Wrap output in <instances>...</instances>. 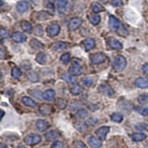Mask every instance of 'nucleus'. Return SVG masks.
<instances>
[{
    "instance_id": "obj_10",
    "label": "nucleus",
    "mask_w": 148,
    "mask_h": 148,
    "mask_svg": "<svg viewBox=\"0 0 148 148\" xmlns=\"http://www.w3.org/2000/svg\"><path fill=\"white\" fill-rule=\"evenodd\" d=\"M88 144L92 148H100L102 145L101 140L94 136H90L88 138Z\"/></svg>"
},
{
    "instance_id": "obj_45",
    "label": "nucleus",
    "mask_w": 148,
    "mask_h": 148,
    "mask_svg": "<svg viewBox=\"0 0 148 148\" xmlns=\"http://www.w3.org/2000/svg\"><path fill=\"white\" fill-rule=\"evenodd\" d=\"M82 82L85 86L90 87V86H91L92 84L93 81H92V79H90V78L86 77V78H84V79H82Z\"/></svg>"
},
{
    "instance_id": "obj_6",
    "label": "nucleus",
    "mask_w": 148,
    "mask_h": 148,
    "mask_svg": "<svg viewBox=\"0 0 148 148\" xmlns=\"http://www.w3.org/2000/svg\"><path fill=\"white\" fill-rule=\"evenodd\" d=\"M110 131V127L107 126L101 127H99L98 130H96V134L98 136V138L101 139V141H104V140L106 139L107 135L108 134Z\"/></svg>"
},
{
    "instance_id": "obj_36",
    "label": "nucleus",
    "mask_w": 148,
    "mask_h": 148,
    "mask_svg": "<svg viewBox=\"0 0 148 148\" xmlns=\"http://www.w3.org/2000/svg\"><path fill=\"white\" fill-rule=\"evenodd\" d=\"M111 119L113 121L117 123H120L123 120V116L119 113H113L111 115Z\"/></svg>"
},
{
    "instance_id": "obj_17",
    "label": "nucleus",
    "mask_w": 148,
    "mask_h": 148,
    "mask_svg": "<svg viewBox=\"0 0 148 148\" xmlns=\"http://www.w3.org/2000/svg\"><path fill=\"white\" fill-rule=\"evenodd\" d=\"M39 111L42 115L46 116V115H50L53 113V108L51 105L47 104H42L39 108Z\"/></svg>"
},
{
    "instance_id": "obj_31",
    "label": "nucleus",
    "mask_w": 148,
    "mask_h": 148,
    "mask_svg": "<svg viewBox=\"0 0 148 148\" xmlns=\"http://www.w3.org/2000/svg\"><path fill=\"white\" fill-rule=\"evenodd\" d=\"M56 105L57 106L58 108L61 110H64L67 108V100L64 99H58L56 101Z\"/></svg>"
},
{
    "instance_id": "obj_32",
    "label": "nucleus",
    "mask_w": 148,
    "mask_h": 148,
    "mask_svg": "<svg viewBox=\"0 0 148 148\" xmlns=\"http://www.w3.org/2000/svg\"><path fill=\"white\" fill-rule=\"evenodd\" d=\"M82 92V88L79 84H74L71 88V92L73 95H79Z\"/></svg>"
},
{
    "instance_id": "obj_9",
    "label": "nucleus",
    "mask_w": 148,
    "mask_h": 148,
    "mask_svg": "<svg viewBox=\"0 0 148 148\" xmlns=\"http://www.w3.org/2000/svg\"><path fill=\"white\" fill-rule=\"evenodd\" d=\"M82 19L81 18H79V17H76V18H72V19L70 21L69 29L71 30H76V29H78L82 25Z\"/></svg>"
},
{
    "instance_id": "obj_41",
    "label": "nucleus",
    "mask_w": 148,
    "mask_h": 148,
    "mask_svg": "<svg viewBox=\"0 0 148 148\" xmlns=\"http://www.w3.org/2000/svg\"><path fill=\"white\" fill-rule=\"evenodd\" d=\"M88 111L86 110L81 109L78 111L77 113H76V116H77L78 117H79V118L84 119L85 117H87V116H88Z\"/></svg>"
},
{
    "instance_id": "obj_42",
    "label": "nucleus",
    "mask_w": 148,
    "mask_h": 148,
    "mask_svg": "<svg viewBox=\"0 0 148 148\" xmlns=\"http://www.w3.org/2000/svg\"><path fill=\"white\" fill-rule=\"evenodd\" d=\"M73 148H88V147L82 141H76L74 142Z\"/></svg>"
},
{
    "instance_id": "obj_14",
    "label": "nucleus",
    "mask_w": 148,
    "mask_h": 148,
    "mask_svg": "<svg viewBox=\"0 0 148 148\" xmlns=\"http://www.w3.org/2000/svg\"><path fill=\"white\" fill-rule=\"evenodd\" d=\"M69 73L72 76H79L82 73V67L77 63H73V65L69 68Z\"/></svg>"
},
{
    "instance_id": "obj_5",
    "label": "nucleus",
    "mask_w": 148,
    "mask_h": 148,
    "mask_svg": "<svg viewBox=\"0 0 148 148\" xmlns=\"http://www.w3.org/2000/svg\"><path fill=\"white\" fill-rule=\"evenodd\" d=\"M109 27L113 31H118L121 28V22L118 18L111 16L109 18Z\"/></svg>"
},
{
    "instance_id": "obj_37",
    "label": "nucleus",
    "mask_w": 148,
    "mask_h": 148,
    "mask_svg": "<svg viewBox=\"0 0 148 148\" xmlns=\"http://www.w3.org/2000/svg\"><path fill=\"white\" fill-rule=\"evenodd\" d=\"M45 5L46 8L48 9L51 13H54L55 10V8H54V2L53 0H45Z\"/></svg>"
},
{
    "instance_id": "obj_12",
    "label": "nucleus",
    "mask_w": 148,
    "mask_h": 148,
    "mask_svg": "<svg viewBox=\"0 0 148 148\" xmlns=\"http://www.w3.org/2000/svg\"><path fill=\"white\" fill-rule=\"evenodd\" d=\"M12 39L16 42L21 43V42H25L27 37L24 34L21 32H15L12 35Z\"/></svg>"
},
{
    "instance_id": "obj_1",
    "label": "nucleus",
    "mask_w": 148,
    "mask_h": 148,
    "mask_svg": "<svg viewBox=\"0 0 148 148\" xmlns=\"http://www.w3.org/2000/svg\"><path fill=\"white\" fill-rule=\"evenodd\" d=\"M127 66V60L123 56H116L113 62V68L116 72H121Z\"/></svg>"
},
{
    "instance_id": "obj_11",
    "label": "nucleus",
    "mask_w": 148,
    "mask_h": 148,
    "mask_svg": "<svg viewBox=\"0 0 148 148\" xmlns=\"http://www.w3.org/2000/svg\"><path fill=\"white\" fill-rule=\"evenodd\" d=\"M68 47V45L67 43L64 42H55L53 45H52L53 50L56 51H58V52H61V51H63L64 50L67 48Z\"/></svg>"
},
{
    "instance_id": "obj_25",
    "label": "nucleus",
    "mask_w": 148,
    "mask_h": 148,
    "mask_svg": "<svg viewBox=\"0 0 148 148\" xmlns=\"http://www.w3.org/2000/svg\"><path fill=\"white\" fill-rule=\"evenodd\" d=\"M95 45H96V42L95 40L92 38H88V39H86L84 41V46L87 50H91L93 47H95Z\"/></svg>"
},
{
    "instance_id": "obj_24",
    "label": "nucleus",
    "mask_w": 148,
    "mask_h": 148,
    "mask_svg": "<svg viewBox=\"0 0 148 148\" xmlns=\"http://www.w3.org/2000/svg\"><path fill=\"white\" fill-rule=\"evenodd\" d=\"M74 126L77 130H79V132H82V133H84V132H86L88 130V125H86L84 122L78 121V122H76L74 124Z\"/></svg>"
},
{
    "instance_id": "obj_30",
    "label": "nucleus",
    "mask_w": 148,
    "mask_h": 148,
    "mask_svg": "<svg viewBox=\"0 0 148 148\" xmlns=\"http://www.w3.org/2000/svg\"><path fill=\"white\" fill-rule=\"evenodd\" d=\"M27 77L32 82H37L39 81V76L35 71H29L27 73Z\"/></svg>"
},
{
    "instance_id": "obj_35",
    "label": "nucleus",
    "mask_w": 148,
    "mask_h": 148,
    "mask_svg": "<svg viewBox=\"0 0 148 148\" xmlns=\"http://www.w3.org/2000/svg\"><path fill=\"white\" fill-rule=\"evenodd\" d=\"M138 101L141 104H148V93H142L138 97Z\"/></svg>"
},
{
    "instance_id": "obj_8",
    "label": "nucleus",
    "mask_w": 148,
    "mask_h": 148,
    "mask_svg": "<svg viewBox=\"0 0 148 148\" xmlns=\"http://www.w3.org/2000/svg\"><path fill=\"white\" fill-rule=\"evenodd\" d=\"M47 32L49 36H56L60 32V26L58 24H51V25L47 27Z\"/></svg>"
},
{
    "instance_id": "obj_34",
    "label": "nucleus",
    "mask_w": 148,
    "mask_h": 148,
    "mask_svg": "<svg viewBox=\"0 0 148 148\" xmlns=\"http://www.w3.org/2000/svg\"><path fill=\"white\" fill-rule=\"evenodd\" d=\"M90 22L93 25H97L101 22V17L99 15H96V14H93V15L90 16L89 17Z\"/></svg>"
},
{
    "instance_id": "obj_18",
    "label": "nucleus",
    "mask_w": 148,
    "mask_h": 148,
    "mask_svg": "<svg viewBox=\"0 0 148 148\" xmlns=\"http://www.w3.org/2000/svg\"><path fill=\"white\" fill-rule=\"evenodd\" d=\"M49 123L43 119H39L36 122V127L39 131H45L48 128Z\"/></svg>"
},
{
    "instance_id": "obj_28",
    "label": "nucleus",
    "mask_w": 148,
    "mask_h": 148,
    "mask_svg": "<svg viewBox=\"0 0 148 148\" xmlns=\"http://www.w3.org/2000/svg\"><path fill=\"white\" fill-rule=\"evenodd\" d=\"M62 78L64 79V81L67 82L69 84H73L76 82V79L74 76H73L71 74L67 73H63L62 75Z\"/></svg>"
},
{
    "instance_id": "obj_19",
    "label": "nucleus",
    "mask_w": 148,
    "mask_h": 148,
    "mask_svg": "<svg viewBox=\"0 0 148 148\" xmlns=\"http://www.w3.org/2000/svg\"><path fill=\"white\" fill-rule=\"evenodd\" d=\"M59 137V133L56 130H51L45 134V138L47 141H53Z\"/></svg>"
},
{
    "instance_id": "obj_51",
    "label": "nucleus",
    "mask_w": 148,
    "mask_h": 148,
    "mask_svg": "<svg viewBox=\"0 0 148 148\" xmlns=\"http://www.w3.org/2000/svg\"><path fill=\"white\" fill-rule=\"evenodd\" d=\"M17 148H26V147H24V146H19V147H18Z\"/></svg>"
},
{
    "instance_id": "obj_49",
    "label": "nucleus",
    "mask_w": 148,
    "mask_h": 148,
    "mask_svg": "<svg viewBox=\"0 0 148 148\" xmlns=\"http://www.w3.org/2000/svg\"><path fill=\"white\" fill-rule=\"evenodd\" d=\"M142 70H143L144 73L148 76V64H144L143 67H142Z\"/></svg>"
},
{
    "instance_id": "obj_15",
    "label": "nucleus",
    "mask_w": 148,
    "mask_h": 148,
    "mask_svg": "<svg viewBox=\"0 0 148 148\" xmlns=\"http://www.w3.org/2000/svg\"><path fill=\"white\" fill-rule=\"evenodd\" d=\"M56 96V92L54 90L49 89L45 91L42 94V97L46 101H52L54 99V98Z\"/></svg>"
},
{
    "instance_id": "obj_38",
    "label": "nucleus",
    "mask_w": 148,
    "mask_h": 148,
    "mask_svg": "<svg viewBox=\"0 0 148 148\" xmlns=\"http://www.w3.org/2000/svg\"><path fill=\"white\" fill-rule=\"evenodd\" d=\"M11 74L13 77L16 78V79H18V78H19L22 76V71H21V70L18 67H14L12 69Z\"/></svg>"
},
{
    "instance_id": "obj_40",
    "label": "nucleus",
    "mask_w": 148,
    "mask_h": 148,
    "mask_svg": "<svg viewBox=\"0 0 148 148\" xmlns=\"http://www.w3.org/2000/svg\"><path fill=\"white\" fill-rule=\"evenodd\" d=\"M34 34L35 35L38 36H43L44 34V31H43V27L40 25H38L37 26H36L35 29H34Z\"/></svg>"
},
{
    "instance_id": "obj_20",
    "label": "nucleus",
    "mask_w": 148,
    "mask_h": 148,
    "mask_svg": "<svg viewBox=\"0 0 148 148\" xmlns=\"http://www.w3.org/2000/svg\"><path fill=\"white\" fill-rule=\"evenodd\" d=\"M22 101L24 104H25L26 106L30 107V108H36V103L30 97L27 96H24L22 99Z\"/></svg>"
},
{
    "instance_id": "obj_27",
    "label": "nucleus",
    "mask_w": 148,
    "mask_h": 148,
    "mask_svg": "<svg viewBox=\"0 0 148 148\" xmlns=\"http://www.w3.org/2000/svg\"><path fill=\"white\" fill-rule=\"evenodd\" d=\"M91 8H92V12L94 14H99V13H101L104 10L102 5H100L99 3H97V2H93L91 5Z\"/></svg>"
},
{
    "instance_id": "obj_2",
    "label": "nucleus",
    "mask_w": 148,
    "mask_h": 148,
    "mask_svg": "<svg viewBox=\"0 0 148 148\" xmlns=\"http://www.w3.org/2000/svg\"><path fill=\"white\" fill-rule=\"evenodd\" d=\"M42 141V137L38 134L35 133H30V134L27 135L24 138V141L25 143L27 144V145H35L39 144Z\"/></svg>"
},
{
    "instance_id": "obj_7",
    "label": "nucleus",
    "mask_w": 148,
    "mask_h": 148,
    "mask_svg": "<svg viewBox=\"0 0 148 148\" xmlns=\"http://www.w3.org/2000/svg\"><path fill=\"white\" fill-rule=\"evenodd\" d=\"M107 42L111 48L115 49V50H121L122 49V44L118 39H115L113 37H109L107 39Z\"/></svg>"
},
{
    "instance_id": "obj_22",
    "label": "nucleus",
    "mask_w": 148,
    "mask_h": 148,
    "mask_svg": "<svg viewBox=\"0 0 148 148\" xmlns=\"http://www.w3.org/2000/svg\"><path fill=\"white\" fill-rule=\"evenodd\" d=\"M30 47L35 49V50H40V49L44 48V45L42 44L40 41L36 39H33L32 40L30 41Z\"/></svg>"
},
{
    "instance_id": "obj_48",
    "label": "nucleus",
    "mask_w": 148,
    "mask_h": 148,
    "mask_svg": "<svg viewBox=\"0 0 148 148\" xmlns=\"http://www.w3.org/2000/svg\"><path fill=\"white\" fill-rule=\"evenodd\" d=\"M136 127L138 130H145L147 128V125H145V124L140 123V124H138V125H137L136 126Z\"/></svg>"
},
{
    "instance_id": "obj_4",
    "label": "nucleus",
    "mask_w": 148,
    "mask_h": 148,
    "mask_svg": "<svg viewBox=\"0 0 148 148\" xmlns=\"http://www.w3.org/2000/svg\"><path fill=\"white\" fill-rule=\"evenodd\" d=\"M99 90L101 93L104 94V96H107L108 97H113L115 94V92L113 89L111 88L109 84H102L99 86Z\"/></svg>"
},
{
    "instance_id": "obj_33",
    "label": "nucleus",
    "mask_w": 148,
    "mask_h": 148,
    "mask_svg": "<svg viewBox=\"0 0 148 148\" xmlns=\"http://www.w3.org/2000/svg\"><path fill=\"white\" fill-rule=\"evenodd\" d=\"M51 15L47 11H40L37 14V18L41 21H45L50 18Z\"/></svg>"
},
{
    "instance_id": "obj_16",
    "label": "nucleus",
    "mask_w": 148,
    "mask_h": 148,
    "mask_svg": "<svg viewBox=\"0 0 148 148\" xmlns=\"http://www.w3.org/2000/svg\"><path fill=\"white\" fill-rule=\"evenodd\" d=\"M29 8V5L27 2L25 1H20L18 2L16 5V9L18 12L22 14L25 12L27 11Z\"/></svg>"
},
{
    "instance_id": "obj_29",
    "label": "nucleus",
    "mask_w": 148,
    "mask_h": 148,
    "mask_svg": "<svg viewBox=\"0 0 148 148\" xmlns=\"http://www.w3.org/2000/svg\"><path fill=\"white\" fill-rule=\"evenodd\" d=\"M47 60V56L44 53H39L36 56V61L40 64H45Z\"/></svg>"
},
{
    "instance_id": "obj_46",
    "label": "nucleus",
    "mask_w": 148,
    "mask_h": 148,
    "mask_svg": "<svg viewBox=\"0 0 148 148\" xmlns=\"http://www.w3.org/2000/svg\"><path fill=\"white\" fill-rule=\"evenodd\" d=\"M112 5L115 7H118L122 4V0H112Z\"/></svg>"
},
{
    "instance_id": "obj_23",
    "label": "nucleus",
    "mask_w": 148,
    "mask_h": 148,
    "mask_svg": "<svg viewBox=\"0 0 148 148\" xmlns=\"http://www.w3.org/2000/svg\"><path fill=\"white\" fill-rule=\"evenodd\" d=\"M21 27H22V29L24 31H25V32L28 33V34L32 33L33 27L31 25V24L29 22H27V21H22L21 22Z\"/></svg>"
},
{
    "instance_id": "obj_47",
    "label": "nucleus",
    "mask_w": 148,
    "mask_h": 148,
    "mask_svg": "<svg viewBox=\"0 0 148 148\" xmlns=\"http://www.w3.org/2000/svg\"><path fill=\"white\" fill-rule=\"evenodd\" d=\"M0 34H1V36L3 37V38L7 37L8 36V31L5 30V29H4L3 27L1 28V30H0Z\"/></svg>"
},
{
    "instance_id": "obj_3",
    "label": "nucleus",
    "mask_w": 148,
    "mask_h": 148,
    "mask_svg": "<svg viewBox=\"0 0 148 148\" xmlns=\"http://www.w3.org/2000/svg\"><path fill=\"white\" fill-rule=\"evenodd\" d=\"M106 55L103 53H96L90 56V60L93 64H102L106 61Z\"/></svg>"
},
{
    "instance_id": "obj_50",
    "label": "nucleus",
    "mask_w": 148,
    "mask_h": 148,
    "mask_svg": "<svg viewBox=\"0 0 148 148\" xmlns=\"http://www.w3.org/2000/svg\"><path fill=\"white\" fill-rule=\"evenodd\" d=\"M0 148H8V147L7 146H5V145H4V146H2Z\"/></svg>"
},
{
    "instance_id": "obj_21",
    "label": "nucleus",
    "mask_w": 148,
    "mask_h": 148,
    "mask_svg": "<svg viewBox=\"0 0 148 148\" xmlns=\"http://www.w3.org/2000/svg\"><path fill=\"white\" fill-rule=\"evenodd\" d=\"M131 138L133 141L136 142H139V141H144L147 138V136L143 133H135L132 135Z\"/></svg>"
},
{
    "instance_id": "obj_44",
    "label": "nucleus",
    "mask_w": 148,
    "mask_h": 148,
    "mask_svg": "<svg viewBox=\"0 0 148 148\" xmlns=\"http://www.w3.org/2000/svg\"><path fill=\"white\" fill-rule=\"evenodd\" d=\"M137 111L141 115L144 116H148V108H137Z\"/></svg>"
},
{
    "instance_id": "obj_43",
    "label": "nucleus",
    "mask_w": 148,
    "mask_h": 148,
    "mask_svg": "<svg viewBox=\"0 0 148 148\" xmlns=\"http://www.w3.org/2000/svg\"><path fill=\"white\" fill-rule=\"evenodd\" d=\"M51 148H64V145L62 141H56L52 144Z\"/></svg>"
},
{
    "instance_id": "obj_26",
    "label": "nucleus",
    "mask_w": 148,
    "mask_h": 148,
    "mask_svg": "<svg viewBox=\"0 0 148 148\" xmlns=\"http://www.w3.org/2000/svg\"><path fill=\"white\" fill-rule=\"evenodd\" d=\"M67 0H58V10L59 13L64 14L67 5Z\"/></svg>"
},
{
    "instance_id": "obj_13",
    "label": "nucleus",
    "mask_w": 148,
    "mask_h": 148,
    "mask_svg": "<svg viewBox=\"0 0 148 148\" xmlns=\"http://www.w3.org/2000/svg\"><path fill=\"white\" fill-rule=\"evenodd\" d=\"M135 84H136V87L141 88V89L148 88V79H145V78L139 77L136 79V80L135 82Z\"/></svg>"
},
{
    "instance_id": "obj_39",
    "label": "nucleus",
    "mask_w": 148,
    "mask_h": 148,
    "mask_svg": "<svg viewBox=\"0 0 148 148\" xmlns=\"http://www.w3.org/2000/svg\"><path fill=\"white\" fill-rule=\"evenodd\" d=\"M61 62L64 64H67L70 62L71 61V55L69 53H65L61 56Z\"/></svg>"
}]
</instances>
